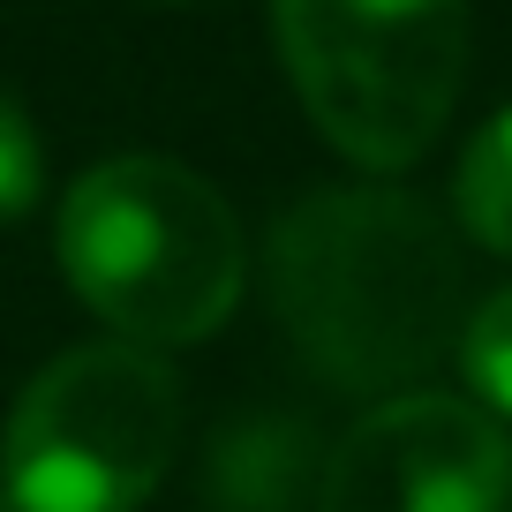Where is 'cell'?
<instances>
[{"mask_svg": "<svg viewBox=\"0 0 512 512\" xmlns=\"http://www.w3.org/2000/svg\"><path fill=\"white\" fill-rule=\"evenodd\" d=\"M460 369L475 384V407L512 415V287L490 294L482 309H467L460 324Z\"/></svg>", "mask_w": 512, "mask_h": 512, "instance_id": "cell-8", "label": "cell"}, {"mask_svg": "<svg viewBox=\"0 0 512 512\" xmlns=\"http://www.w3.org/2000/svg\"><path fill=\"white\" fill-rule=\"evenodd\" d=\"M512 445L490 407L452 392L377 400L332 445L317 512H505Z\"/></svg>", "mask_w": 512, "mask_h": 512, "instance_id": "cell-5", "label": "cell"}, {"mask_svg": "<svg viewBox=\"0 0 512 512\" xmlns=\"http://www.w3.org/2000/svg\"><path fill=\"white\" fill-rule=\"evenodd\" d=\"M38 181H46V159H38V136H31V113L0 91V219L31 211Z\"/></svg>", "mask_w": 512, "mask_h": 512, "instance_id": "cell-9", "label": "cell"}, {"mask_svg": "<svg viewBox=\"0 0 512 512\" xmlns=\"http://www.w3.org/2000/svg\"><path fill=\"white\" fill-rule=\"evenodd\" d=\"M181 452V384L136 339L68 347L23 384L0 437L16 512H136Z\"/></svg>", "mask_w": 512, "mask_h": 512, "instance_id": "cell-4", "label": "cell"}, {"mask_svg": "<svg viewBox=\"0 0 512 512\" xmlns=\"http://www.w3.org/2000/svg\"><path fill=\"white\" fill-rule=\"evenodd\" d=\"M61 272L136 347H181L234 317L249 249L204 174L174 159H106L61 204Z\"/></svg>", "mask_w": 512, "mask_h": 512, "instance_id": "cell-2", "label": "cell"}, {"mask_svg": "<svg viewBox=\"0 0 512 512\" xmlns=\"http://www.w3.org/2000/svg\"><path fill=\"white\" fill-rule=\"evenodd\" d=\"M272 302L324 384L392 392L460 347L467 264L422 196L317 189L272 234Z\"/></svg>", "mask_w": 512, "mask_h": 512, "instance_id": "cell-1", "label": "cell"}, {"mask_svg": "<svg viewBox=\"0 0 512 512\" xmlns=\"http://www.w3.org/2000/svg\"><path fill=\"white\" fill-rule=\"evenodd\" d=\"M452 196H460L467 234H475L482 249L512 256V106L497 113V121H482V136L460 159V189Z\"/></svg>", "mask_w": 512, "mask_h": 512, "instance_id": "cell-7", "label": "cell"}, {"mask_svg": "<svg viewBox=\"0 0 512 512\" xmlns=\"http://www.w3.org/2000/svg\"><path fill=\"white\" fill-rule=\"evenodd\" d=\"M0 512H16V505H8V497H0Z\"/></svg>", "mask_w": 512, "mask_h": 512, "instance_id": "cell-10", "label": "cell"}, {"mask_svg": "<svg viewBox=\"0 0 512 512\" xmlns=\"http://www.w3.org/2000/svg\"><path fill=\"white\" fill-rule=\"evenodd\" d=\"M294 98L339 159L400 174L445 136L467 83V0H272Z\"/></svg>", "mask_w": 512, "mask_h": 512, "instance_id": "cell-3", "label": "cell"}, {"mask_svg": "<svg viewBox=\"0 0 512 512\" xmlns=\"http://www.w3.org/2000/svg\"><path fill=\"white\" fill-rule=\"evenodd\" d=\"M211 490L219 512H294L309 490V452L294 422H241L211 452Z\"/></svg>", "mask_w": 512, "mask_h": 512, "instance_id": "cell-6", "label": "cell"}]
</instances>
